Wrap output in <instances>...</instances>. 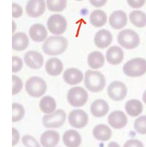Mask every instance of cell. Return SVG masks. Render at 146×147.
I'll return each mask as SVG.
<instances>
[{
    "label": "cell",
    "instance_id": "obj_1",
    "mask_svg": "<svg viewBox=\"0 0 146 147\" xmlns=\"http://www.w3.org/2000/svg\"><path fill=\"white\" fill-rule=\"evenodd\" d=\"M67 40L63 36H50L43 44V51L48 56H58L65 52Z\"/></svg>",
    "mask_w": 146,
    "mask_h": 147
},
{
    "label": "cell",
    "instance_id": "obj_2",
    "mask_svg": "<svg viewBox=\"0 0 146 147\" xmlns=\"http://www.w3.org/2000/svg\"><path fill=\"white\" fill-rule=\"evenodd\" d=\"M85 86L92 92H100L106 86L105 77L100 71L89 70L85 74Z\"/></svg>",
    "mask_w": 146,
    "mask_h": 147
},
{
    "label": "cell",
    "instance_id": "obj_3",
    "mask_svg": "<svg viewBox=\"0 0 146 147\" xmlns=\"http://www.w3.org/2000/svg\"><path fill=\"white\" fill-rule=\"evenodd\" d=\"M125 75L131 78H138L146 74V60L143 58H134L129 60L123 66Z\"/></svg>",
    "mask_w": 146,
    "mask_h": 147
},
{
    "label": "cell",
    "instance_id": "obj_4",
    "mask_svg": "<svg viewBox=\"0 0 146 147\" xmlns=\"http://www.w3.org/2000/svg\"><path fill=\"white\" fill-rule=\"evenodd\" d=\"M47 89L44 80L39 77H32L26 82V90L27 93L33 98H40L45 94Z\"/></svg>",
    "mask_w": 146,
    "mask_h": 147
},
{
    "label": "cell",
    "instance_id": "obj_5",
    "mask_svg": "<svg viewBox=\"0 0 146 147\" xmlns=\"http://www.w3.org/2000/svg\"><path fill=\"white\" fill-rule=\"evenodd\" d=\"M118 42L124 48L133 50L139 46L140 43V38L134 30L124 29L118 33Z\"/></svg>",
    "mask_w": 146,
    "mask_h": 147
},
{
    "label": "cell",
    "instance_id": "obj_6",
    "mask_svg": "<svg viewBox=\"0 0 146 147\" xmlns=\"http://www.w3.org/2000/svg\"><path fill=\"white\" fill-rule=\"evenodd\" d=\"M89 95L86 90L80 86H74L67 92V101L71 106L80 107L86 104Z\"/></svg>",
    "mask_w": 146,
    "mask_h": 147
},
{
    "label": "cell",
    "instance_id": "obj_7",
    "mask_svg": "<svg viewBox=\"0 0 146 147\" xmlns=\"http://www.w3.org/2000/svg\"><path fill=\"white\" fill-rule=\"evenodd\" d=\"M66 113L63 110H56L50 114H46L42 119L43 125L47 128H59L64 125Z\"/></svg>",
    "mask_w": 146,
    "mask_h": 147
},
{
    "label": "cell",
    "instance_id": "obj_8",
    "mask_svg": "<svg viewBox=\"0 0 146 147\" xmlns=\"http://www.w3.org/2000/svg\"><path fill=\"white\" fill-rule=\"evenodd\" d=\"M67 26V20L61 14H53L47 20V28L52 34L59 35L66 31Z\"/></svg>",
    "mask_w": 146,
    "mask_h": 147
},
{
    "label": "cell",
    "instance_id": "obj_9",
    "mask_svg": "<svg viewBox=\"0 0 146 147\" xmlns=\"http://www.w3.org/2000/svg\"><path fill=\"white\" fill-rule=\"evenodd\" d=\"M127 89L124 83L121 81H113L108 86V96L113 101H120L125 98Z\"/></svg>",
    "mask_w": 146,
    "mask_h": 147
},
{
    "label": "cell",
    "instance_id": "obj_10",
    "mask_svg": "<svg viewBox=\"0 0 146 147\" xmlns=\"http://www.w3.org/2000/svg\"><path fill=\"white\" fill-rule=\"evenodd\" d=\"M68 122L73 128H83L89 122V116L83 110H73L69 113Z\"/></svg>",
    "mask_w": 146,
    "mask_h": 147
},
{
    "label": "cell",
    "instance_id": "obj_11",
    "mask_svg": "<svg viewBox=\"0 0 146 147\" xmlns=\"http://www.w3.org/2000/svg\"><path fill=\"white\" fill-rule=\"evenodd\" d=\"M24 62L29 68L32 69H39L44 64V57L38 51H30L24 55Z\"/></svg>",
    "mask_w": 146,
    "mask_h": 147
},
{
    "label": "cell",
    "instance_id": "obj_12",
    "mask_svg": "<svg viewBox=\"0 0 146 147\" xmlns=\"http://www.w3.org/2000/svg\"><path fill=\"white\" fill-rule=\"evenodd\" d=\"M46 9L44 0H29L26 4V13L31 18H38Z\"/></svg>",
    "mask_w": 146,
    "mask_h": 147
},
{
    "label": "cell",
    "instance_id": "obj_13",
    "mask_svg": "<svg viewBox=\"0 0 146 147\" xmlns=\"http://www.w3.org/2000/svg\"><path fill=\"white\" fill-rule=\"evenodd\" d=\"M108 123L115 129H121L127 125V117L121 110H115L108 116Z\"/></svg>",
    "mask_w": 146,
    "mask_h": 147
},
{
    "label": "cell",
    "instance_id": "obj_14",
    "mask_svg": "<svg viewBox=\"0 0 146 147\" xmlns=\"http://www.w3.org/2000/svg\"><path fill=\"white\" fill-rule=\"evenodd\" d=\"M94 41L98 48H106L111 45L112 41V35L111 32L106 29H100L94 35Z\"/></svg>",
    "mask_w": 146,
    "mask_h": 147
},
{
    "label": "cell",
    "instance_id": "obj_15",
    "mask_svg": "<svg viewBox=\"0 0 146 147\" xmlns=\"http://www.w3.org/2000/svg\"><path fill=\"white\" fill-rule=\"evenodd\" d=\"M63 80L64 81L69 85H77L83 81V74L80 70L77 69V68H68L64 72Z\"/></svg>",
    "mask_w": 146,
    "mask_h": 147
},
{
    "label": "cell",
    "instance_id": "obj_16",
    "mask_svg": "<svg viewBox=\"0 0 146 147\" xmlns=\"http://www.w3.org/2000/svg\"><path fill=\"white\" fill-rule=\"evenodd\" d=\"M106 61L112 65H117L122 62L124 59L123 50L118 46L111 47L107 50L106 54Z\"/></svg>",
    "mask_w": 146,
    "mask_h": 147
},
{
    "label": "cell",
    "instance_id": "obj_17",
    "mask_svg": "<svg viewBox=\"0 0 146 147\" xmlns=\"http://www.w3.org/2000/svg\"><path fill=\"white\" fill-rule=\"evenodd\" d=\"M109 21L111 27L114 29H123L127 23V14L122 11H115L111 14Z\"/></svg>",
    "mask_w": 146,
    "mask_h": 147
},
{
    "label": "cell",
    "instance_id": "obj_18",
    "mask_svg": "<svg viewBox=\"0 0 146 147\" xmlns=\"http://www.w3.org/2000/svg\"><path fill=\"white\" fill-rule=\"evenodd\" d=\"M29 35L33 41L41 42L46 40L47 32L44 26L40 23H35L33 24L29 29Z\"/></svg>",
    "mask_w": 146,
    "mask_h": 147
},
{
    "label": "cell",
    "instance_id": "obj_19",
    "mask_svg": "<svg viewBox=\"0 0 146 147\" xmlns=\"http://www.w3.org/2000/svg\"><path fill=\"white\" fill-rule=\"evenodd\" d=\"M59 134L52 130H49L40 136V144L44 147H55L59 143Z\"/></svg>",
    "mask_w": 146,
    "mask_h": 147
},
{
    "label": "cell",
    "instance_id": "obj_20",
    "mask_svg": "<svg viewBox=\"0 0 146 147\" xmlns=\"http://www.w3.org/2000/svg\"><path fill=\"white\" fill-rule=\"evenodd\" d=\"M110 110L109 105L103 99H98L91 105V113L93 116L100 118L106 116Z\"/></svg>",
    "mask_w": 146,
    "mask_h": 147
},
{
    "label": "cell",
    "instance_id": "obj_21",
    "mask_svg": "<svg viewBox=\"0 0 146 147\" xmlns=\"http://www.w3.org/2000/svg\"><path fill=\"white\" fill-rule=\"evenodd\" d=\"M29 45V38L24 32H17L12 37V48L13 51H23Z\"/></svg>",
    "mask_w": 146,
    "mask_h": 147
},
{
    "label": "cell",
    "instance_id": "obj_22",
    "mask_svg": "<svg viewBox=\"0 0 146 147\" xmlns=\"http://www.w3.org/2000/svg\"><path fill=\"white\" fill-rule=\"evenodd\" d=\"M63 143L67 147H79L82 142L79 133L75 130H68L63 134Z\"/></svg>",
    "mask_w": 146,
    "mask_h": 147
},
{
    "label": "cell",
    "instance_id": "obj_23",
    "mask_svg": "<svg viewBox=\"0 0 146 147\" xmlns=\"http://www.w3.org/2000/svg\"><path fill=\"white\" fill-rule=\"evenodd\" d=\"M63 63L58 58H51L46 61L45 70L50 76H59L63 71Z\"/></svg>",
    "mask_w": 146,
    "mask_h": 147
},
{
    "label": "cell",
    "instance_id": "obj_24",
    "mask_svg": "<svg viewBox=\"0 0 146 147\" xmlns=\"http://www.w3.org/2000/svg\"><path fill=\"white\" fill-rule=\"evenodd\" d=\"M93 136L100 141H108L112 137V130L107 125L104 124L98 125L93 129Z\"/></svg>",
    "mask_w": 146,
    "mask_h": 147
},
{
    "label": "cell",
    "instance_id": "obj_25",
    "mask_svg": "<svg viewBox=\"0 0 146 147\" xmlns=\"http://www.w3.org/2000/svg\"><path fill=\"white\" fill-rule=\"evenodd\" d=\"M125 110L129 116L137 117L142 113L143 105L142 102L137 99H131L127 101L125 104Z\"/></svg>",
    "mask_w": 146,
    "mask_h": 147
},
{
    "label": "cell",
    "instance_id": "obj_26",
    "mask_svg": "<svg viewBox=\"0 0 146 147\" xmlns=\"http://www.w3.org/2000/svg\"><path fill=\"white\" fill-rule=\"evenodd\" d=\"M90 23L94 27L100 28L104 26L107 21V16L101 10H94L90 15Z\"/></svg>",
    "mask_w": 146,
    "mask_h": 147
},
{
    "label": "cell",
    "instance_id": "obj_27",
    "mask_svg": "<svg viewBox=\"0 0 146 147\" xmlns=\"http://www.w3.org/2000/svg\"><path fill=\"white\" fill-rule=\"evenodd\" d=\"M105 62L104 55L99 51H93L88 56V65L93 69L102 68Z\"/></svg>",
    "mask_w": 146,
    "mask_h": 147
},
{
    "label": "cell",
    "instance_id": "obj_28",
    "mask_svg": "<svg viewBox=\"0 0 146 147\" xmlns=\"http://www.w3.org/2000/svg\"><path fill=\"white\" fill-rule=\"evenodd\" d=\"M39 107L43 113L46 114H50L56 110V103L55 99L51 96H44L40 100Z\"/></svg>",
    "mask_w": 146,
    "mask_h": 147
},
{
    "label": "cell",
    "instance_id": "obj_29",
    "mask_svg": "<svg viewBox=\"0 0 146 147\" xmlns=\"http://www.w3.org/2000/svg\"><path fill=\"white\" fill-rule=\"evenodd\" d=\"M131 23L136 27L143 28L146 26V14L142 11H133L130 14Z\"/></svg>",
    "mask_w": 146,
    "mask_h": 147
},
{
    "label": "cell",
    "instance_id": "obj_30",
    "mask_svg": "<svg viewBox=\"0 0 146 147\" xmlns=\"http://www.w3.org/2000/svg\"><path fill=\"white\" fill-rule=\"evenodd\" d=\"M46 7L52 12H62L67 7V0H46Z\"/></svg>",
    "mask_w": 146,
    "mask_h": 147
},
{
    "label": "cell",
    "instance_id": "obj_31",
    "mask_svg": "<svg viewBox=\"0 0 146 147\" xmlns=\"http://www.w3.org/2000/svg\"><path fill=\"white\" fill-rule=\"evenodd\" d=\"M12 111H13V116H12V122H19L24 117L25 110H24L23 105L17 104V103H13Z\"/></svg>",
    "mask_w": 146,
    "mask_h": 147
},
{
    "label": "cell",
    "instance_id": "obj_32",
    "mask_svg": "<svg viewBox=\"0 0 146 147\" xmlns=\"http://www.w3.org/2000/svg\"><path fill=\"white\" fill-rule=\"evenodd\" d=\"M134 129L140 134H146V116H141L135 120Z\"/></svg>",
    "mask_w": 146,
    "mask_h": 147
},
{
    "label": "cell",
    "instance_id": "obj_33",
    "mask_svg": "<svg viewBox=\"0 0 146 147\" xmlns=\"http://www.w3.org/2000/svg\"><path fill=\"white\" fill-rule=\"evenodd\" d=\"M12 82H13V86H12V94L17 95L23 89V81L22 80L17 76H12Z\"/></svg>",
    "mask_w": 146,
    "mask_h": 147
},
{
    "label": "cell",
    "instance_id": "obj_34",
    "mask_svg": "<svg viewBox=\"0 0 146 147\" xmlns=\"http://www.w3.org/2000/svg\"><path fill=\"white\" fill-rule=\"evenodd\" d=\"M22 142L26 147H40L37 140L31 135L23 136L22 138Z\"/></svg>",
    "mask_w": 146,
    "mask_h": 147
},
{
    "label": "cell",
    "instance_id": "obj_35",
    "mask_svg": "<svg viewBox=\"0 0 146 147\" xmlns=\"http://www.w3.org/2000/svg\"><path fill=\"white\" fill-rule=\"evenodd\" d=\"M12 63H13V65H12V71H13V73L19 72L23 68V60L18 56H13L12 57Z\"/></svg>",
    "mask_w": 146,
    "mask_h": 147
},
{
    "label": "cell",
    "instance_id": "obj_36",
    "mask_svg": "<svg viewBox=\"0 0 146 147\" xmlns=\"http://www.w3.org/2000/svg\"><path fill=\"white\" fill-rule=\"evenodd\" d=\"M12 17L13 18H18L23 15V8L19 5L13 3L12 4Z\"/></svg>",
    "mask_w": 146,
    "mask_h": 147
},
{
    "label": "cell",
    "instance_id": "obj_37",
    "mask_svg": "<svg viewBox=\"0 0 146 147\" xmlns=\"http://www.w3.org/2000/svg\"><path fill=\"white\" fill-rule=\"evenodd\" d=\"M127 2L131 8H139L144 5L146 0H127Z\"/></svg>",
    "mask_w": 146,
    "mask_h": 147
},
{
    "label": "cell",
    "instance_id": "obj_38",
    "mask_svg": "<svg viewBox=\"0 0 146 147\" xmlns=\"http://www.w3.org/2000/svg\"><path fill=\"white\" fill-rule=\"evenodd\" d=\"M123 147H144L143 143L136 139H131L127 140L124 143Z\"/></svg>",
    "mask_w": 146,
    "mask_h": 147
},
{
    "label": "cell",
    "instance_id": "obj_39",
    "mask_svg": "<svg viewBox=\"0 0 146 147\" xmlns=\"http://www.w3.org/2000/svg\"><path fill=\"white\" fill-rule=\"evenodd\" d=\"M12 146H14L16 144H17L20 140L19 131L16 128H12Z\"/></svg>",
    "mask_w": 146,
    "mask_h": 147
},
{
    "label": "cell",
    "instance_id": "obj_40",
    "mask_svg": "<svg viewBox=\"0 0 146 147\" xmlns=\"http://www.w3.org/2000/svg\"><path fill=\"white\" fill-rule=\"evenodd\" d=\"M89 2L95 8H100L106 5L107 0H89Z\"/></svg>",
    "mask_w": 146,
    "mask_h": 147
},
{
    "label": "cell",
    "instance_id": "obj_41",
    "mask_svg": "<svg viewBox=\"0 0 146 147\" xmlns=\"http://www.w3.org/2000/svg\"><path fill=\"white\" fill-rule=\"evenodd\" d=\"M107 147H120V146L115 142H111V143H109Z\"/></svg>",
    "mask_w": 146,
    "mask_h": 147
},
{
    "label": "cell",
    "instance_id": "obj_42",
    "mask_svg": "<svg viewBox=\"0 0 146 147\" xmlns=\"http://www.w3.org/2000/svg\"><path fill=\"white\" fill-rule=\"evenodd\" d=\"M142 100H143V102L146 105V90L143 93V95H142Z\"/></svg>",
    "mask_w": 146,
    "mask_h": 147
},
{
    "label": "cell",
    "instance_id": "obj_43",
    "mask_svg": "<svg viewBox=\"0 0 146 147\" xmlns=\"http://www.w3.org/2000/svg\"><path fill=\"white\" fill-rule=\"evenodd\" d=\"M15 29H16V23L15 22L13 21V32H15Z\"/></svg>",
    "mask_w": 146,
    "mask_h": 147
},
{
    "label": "cell",
    "instance_id": "obj_44",
    "mask_svg": "<svg viewBox=\"0 0 146 147\" xmlns=\"http://www.w3.org/2000/svg\"><path fill=\"white\" fill-rule=\"evenodd\" d=\"M76 1H83V0H76Z\"/></svg>",
    "mask_w": 146,
    "mask_h": 147
}]
</instances>
